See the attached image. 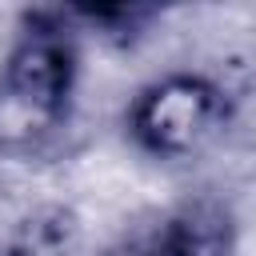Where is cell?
I'll return each mask as SVG.
<instances>
[{
    "label": "cell",
    "mask_w": 256,
    "mask_h": 256,
    "mask_svg": "<svg viewBox=\"0 0 256 256\" xmlns=\"http://www.w3.org/2000/svg\"><path fill=\"white\" fill-rule=\"evenodd\" d=\"M72 76H76L72 36L56 20H36L20 36L16 52L8 56L4 100L16 116L36 120V124H52L68 104Z\"/></svg>",
    "instance_id": "cell-2"
},
{
    "label": "cell",
    "mask_w": 256,
    "mask_h": 256,
    "mask_svg": "<svg viewBox=\"0 0 256 256\" xmlns=\"http://www.w3.org/2000/svg\"><path fill=\"white\" fill-rule=\"evenodd\" d=\"M232 228L220 204L200 200L168 216L152 236L132 244L124 256H228Z\"/></svg>",
    "instance_id": "cell-3"
},
{
    "label": "cell",
    "mask_w": 256,
    "mask_h": 256,
    "mask_svg": "<svg viewBox=\"0 0 256 256\" xmlns=\"http://www.w3.org/2000/svg\"><path fill=\"white\" fill-rule=\"evenodd\" d=\"M224 120V96L204 76H168L132 104V132L148 152L184 156L200 148Z\"/></svg>",
    "instance_id": "cell-1"
}]
</instances>
